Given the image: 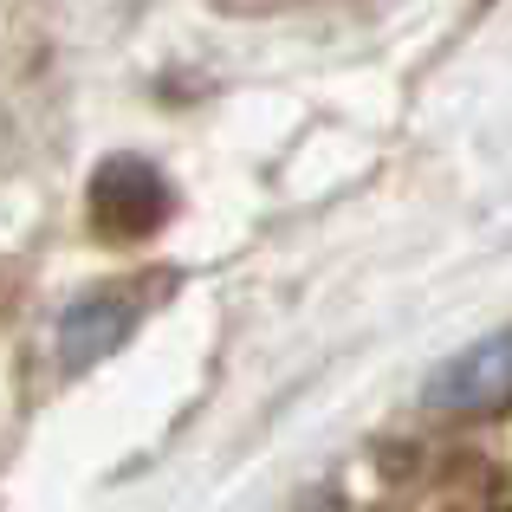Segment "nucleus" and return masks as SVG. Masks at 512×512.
Here are the masks:
<instances>
[{
  "label": "nucleus",
  "mask_w": 512,
  "mask_h": 512,
  "mask_svg": "<svg viewBox=\"0 0 512 512\" xmlns=\"http://www.w3.org/2000/svg\"><path fill=\"white\" fill-rule=\"evenodd\" d=\"M422 402L441 415H487L500 402H512V325L480 338V344H467L461 357H448L428 376Z\"/></svg>",
  "instance_id": "nucleus-1"
},
{
  "label": "nucleus",
  "mask_w": 512,
  "mask_h": 512,
  "mask_svg": "<svg viewBox=\"0 0 512 512\" xmlns=\"http://www.w3.org/2000/svg\"><path fill=\"white\" fill-rule=\"evenodd\" d=\"M91 208H98L104 234L143 240V234H156L163 214H169V182L143 163V156H117V163H104L98 182H91Z\"/></svg>",
  "instance_id": "nucleus-2"
},
{
  "label": "nucleus",
  "mask_w": 512,
  "mask_h": 512,
  "mask_svg": "<svg viewBox=\"0 0 512 512\" xmlns=\"http://www.w3.org/2000/svg\"><path fill=\"white\" fill-rule=\"evenodd\" d=\"M130 331H137V305L117 299V292H85V299L65 305V318H59V363L78 376V370L111 357Z\"/></svg>",
  "instance_id": "nucleus-3"
}]
</instances>
